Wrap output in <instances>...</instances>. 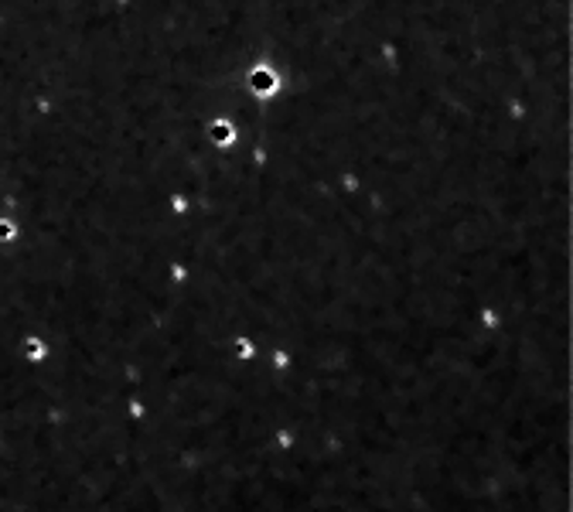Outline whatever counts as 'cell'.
<instances>
[{"mask_svg": "<svg viewBox=\"0 0 573 512\" xmlns=\"http://www.w3.org/2000/svg\"><path fill=\"white\" fill-rule=\"evenodd\" d=\"M212 133H215V140H229V137H232V130H229V127H215Z\"/></svg>", "mask_w": 573, "mask_h": 512, "instance_id": "2", "label": "cell"}, {"mask_svg": "<svg viewBox=\"0 0 573 512\" xmlns=\"http://www.w3.org/2000/svg\"><path fill=\"white\" fill-rule=\"evenodd\" d=\"M252 86L260 89V96H266V89H273V86H276V79L270 76V72H256V76H252Z\"/></svg>", "mask_w": 573, "mask_h": 512, "instance_id": "1", "label": "cell"}]
</instances>
